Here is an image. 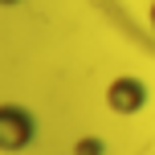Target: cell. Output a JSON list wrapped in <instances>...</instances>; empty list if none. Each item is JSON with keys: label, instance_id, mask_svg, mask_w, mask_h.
Wrapping results in <instances>:
<instances>
[{"label": "cell", "instance_id": "1", "mask_svg": "<svg viewBox=\"0 0 155 155\" xmlns=\"http://www.w3.org/2000/svg\"><path fill=\"white\" fill-rule=\"evenodd\" d=\"M37 139V114L25 102H0V155H21Z\"/></svg>", "mask_w": 155, "mask_h": 155}, {"label": "cell", "instance_id": "2", "mask_svg": "<svg viewBox=\"0 0 155 155\" xmlns=\"http://www.w3.org/2000/svg\"><path fill=\"white\" fill-rule=\"evenodd\" d=\"M106 110H114V114H123V118H135V114H143L147 110V102H151V86L143 82L139 74H118V78H110L106 82Z\"/></svg>", "mask_w": 155, "mask_h": 155}, {"label": "cell", "instance_id": "3", "mask_svg": "<svg viewBox=\"0 0 155 155\" xmlns=\"http://www.w3.org/2000/svg\"><path fill=\"white\" fill-rule=\"evenodd\" d=\"M74 155H106V143H102L98 135H82V139L74 143Z\"/></svg>", "mask_w": 155, "mask_h": 155}, {"label": "cell", "instance_id": "4", "mask_svg": "<svg viewBox=\"0 0 155 155\" xmlns=\"http://www.w3.org/2000/svg\"><path fill=\"white\" fill-rule=\"evenodd\" d=\"M147 25H151V33H155V0L147 4Z\"/></svg>", "mask_w": 155, "mask_h": 155}, {"label": "cell", "instance_id": "5", "mask_svg": "<svg viewBox=\"0 0 155 155\" xmlns=\"http://www.w3.org/2000/svg\"><path fill=\"white\" fill-rule=\"evenodd\" d=\"M16 4H21V0H0V8H16Z\"/></svg>", "mask_w": 155, "mask_h": 155}]
</instances>
